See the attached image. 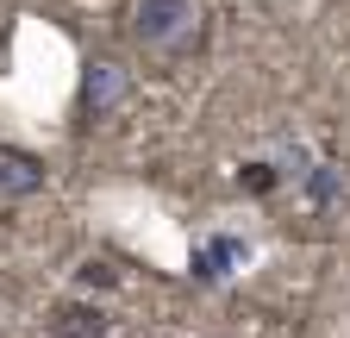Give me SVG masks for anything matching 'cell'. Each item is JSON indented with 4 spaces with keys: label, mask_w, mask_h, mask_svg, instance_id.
<instances>
[{
    "label": "cell",
    "mask_w": 350,
    "mask_h": 338,
    "mask_svg": "<svg viewBox=\"0 0 350 338\" xmlns=\"http://www.w3.org/2000/svg\"><path fill=\"white\" fill-rule=\"evenodd\" d=\"M125 31L138 44V57L157 69H182V63L206 57V38H213L200 0H131Z\"/></svg>",
    "instance_id": "obj_1"
},
{
    "label": "cell",
    "mask_w": 350,
    "mask_h": 338,
    "mask_svg": "<svg viewBox=\"0 0 350 338\" xmlns=\"http://www.w3.org/2000/svg\"><path fill=\"white\" fill-rule=\"evenodd\" d=\"M131 101V75H125V63H113V57H88L81 63V88H75V132H100L107 119H119V107Z\"/></svg>",
    "instance_id": "obj_2"
},
{
    "label": "cell",
    "mask_w": 350,
    "mask_h": 338,
    "mask_svg": "<svg viewBox=\"0 0 350 338\" xmlns=\"http://www.w3.org/2000/svg\"><path fill=\"white\" fill-rule=\"evenodd\" d=\"M44 332H51V338H113V320H107V307L69 294V301L44 307Z\"/></svg>",
    "instance_id": "obj_3"
},
{
    "label": "cell",
    "mask_w": 350,
    "mask_h": 338,
    "mask_svg": "<svg viewBox=\"0 0 350 338\" xmlns=\"http://www.w3.org/2000/svg\"><path fill=\"white\" fill-rule=\"evenodd\" d=\"M44 188V157L0 138V200H31Z\"/></svg>",
    "instance_id": "obj_4"
},
{
    "label": "cell",
    "mask_w": 350,
    "mask_h": 338,
    "mask_svg": "<svg viewBox=\"0 0 350 338\" xmlns=\"http://www.w3.org/2000/svg\"><path fill=\"white\" fill-rule=\"evenodd\" d=\"M238 263H244V238L238 232H219V238H200L194 244V282H226V276H238Z\"/></svg>",
    "instance_id": "obj_5"
},
{
    "label": "cell",
    "mask_w": 350,
    "mask_h": 338,
    "mask_svg": "<svg viewBox=\"0 0 350 338\" xmlns=\"http://www.w3.org/2000/svg\"><path fill=\"white\" fill-rule=\"evenodd\" d=\"M282 182H288V176H282V163H275V157H250V163L238 169V188H244L250 200H269V194H282Z\"/></svg>",
    "instance_id": "obj_6"
},
{
    "label": "cell",
    "mask_w": 350,
    "mask_h": 338,
    "mask_svg": "<svg viewBox=\"0 0 350 338\" xmlns=\"http://www.w3.org/2000/svg\"><path fill=\"white\" fill-rule=\"evenodd\" d=\"M75 282H81V288H94V294H107V288H119V282H125V270H119V263H107V257H88V263L75 270Z\"/></svg>",
    "instance_id": "obj_7"
}]
</instances>
